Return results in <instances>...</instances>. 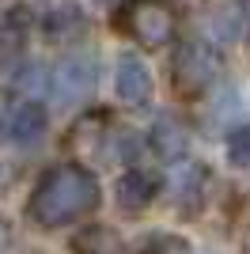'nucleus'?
<instances>
[{
    "instance_id": "f257e3e1",
    "label": "nucleus",
    "mask_w": 250,
    "mask_h": 254,
    "mask_svg": "<svg viewBox=\"0 0 250 254\" xmlns=\"http://www.w3.org/2000/svg\"><path fill=\"white\" fill-rule=\"evenodd\" d=\"M99 179H95L87 167L80 163H57L38 179L31 193V205H27V216H31L38 228H64V224H76L83 216H91L99 209Z\"/></svg>"
},
{
    "instance_id": "f03ea898",
    "label": "nucleus",
    "mask_w": 250,
    "mask_h": 254,
    "mask_svg": "<svg viewBox=\"0 0 250 254\" xmlns=\"http://www.w3.org/2000/svg\"><path fill=\"white\" fill-rule=\"evenodd\" d=\"M118 27L144 50H159V46L175 42L178 15L167 0H129L122 8V15H118Z\"/></svg>"
},
{
    "instance_id": "7ed1b4c3",
    "label": "nucleus",
    "mask_w": 250,
    "mask_h": 254,
    "mask_svg": "<svg viewBox=\"0 0 250 254\" xmlns=\"http://www.w3.org/2000/svg\"><path fill=\"white\" fill-rule=\"evenodd\" d=\"M175 91L182 99H197L220 76V50L208 38H186L175 50Z\"/></svg>"
},
{
    "instance_id": "20e7f679",
    "label": "nucleus",
    "mask_w": 250,
    "mask_h": 254,
    "mask_svg": "<svg viewBox=\"0 0 250 254\" xmlns=\"http://www.w3.org/2000/svg\"><path fill=\"white\" fill-rule=\"evenodd\" d=\"M95 80H99V61L87 53H68L53 72V95L61 103H80L95 91Z\"/></svg>"
},
{
    "instance_id": "39448f33",
    "label": "nucleus",
    "mask_w": 250,
    "mask_h": 254,
    "mask_svg": "<svg viewBox=\"0 0 250 254\" xmlns=\"http://www.w3.org/2000/svg\"><path fill=\"white\" fill-rule=\"evenodd\" d=\"M114 87H118V99L129 106H144L152 99V72H148V64L136 53H122L118 57Z\"/></svg>"
},
{
    "instance_id": "423d86ee",
    "label": "nucleus",
    "mask_w": 250,
    "mask_h": 254,
    "mask_svg": "<svg viewBox=\"0 0 250 254\" xmlns=\"http://www.w3.org/2000/svg\"><path fill=\"white\" fill-rule=\"evenodd\" d=\"M156 193H159V179L152 171L133 167L118 179V209L122 212H140V209H148V205L156 201Z\"/></svg>"
},
{
    "instance_id": "0eeeda50",
    "label": "nucleus",
    "mask_w": 250,
    "mask_h": 254,
    "mask_svg": "<svg viewBox=\"0 0 250 254\" xmlns=\"http://www.w3.org/2000/svg\"><path fill=\"white\" fill-rule=\"evenodd\" d=\"M27 38H31V11L27 8L0 11V64L19 61V53L27 50Z\"/></svg>"
},
{
    "instance_id": "6e6552de",
    "label": "nucleus",
    "mask_w": 250,
    "mask_h": 254,
    "mask_svg": "<svg viewBox=\"0 0 250 254\" xmlns=\"http://www.w3.org/2000/svg\"><path fill=\"white\" fill-rule=\"evenodd\" d=\"M205 179H208V171L201 167L197 159H182V163L175 167L171 190H175L178 209H182V212H193V209L201 205V190H205Z\"/></svg>"
},
{
    "instance_id": "1a4fd4ad",
    "label": "nucleus",
    "mask_w": 250,
    "mask_h": 254,
    "mask_svg": "<svg viewBox=\"0 0 250 254\" xmlns=\"http://www.w3.org/2000/svg\"><path fill=\"white\" fill-rule=\"evenodd\" d=\"M42 133H46V110L38 103H23L15 106V114L8 122V137L15 144H38Z\"/></svg>"
},
{
    "instance_id": "9d476101",
    "label": "nucleus",
    "mask_w": 250,
    "mask_h": 254,
    "mask_svg": "<svg viewBox=\"0 0 250 254\" xmlns=\"http://www.w3.org/2000/svg\"><path fill=\"white\" fill-rule=\"evenodd\" d=\"M152 144H156V152L163 159L182 163V156H186V129H182V122L171 118V114H163L156 122V129H152Z\"/></svg>"
},
{
    "instance_id": "9b49d317",
    "label": "nucleus",
    "mask_w": 250,
    "mask_h": 254,
    "mask_svg": "<svg viewBox=\"0 0 250 254\" xmlns=\"http://www.w3.org/2000/svg\"><path fill=\"white\" fill-rule=\"evenodd\" d=\"M72 247H76V254H125V247H122V239H118L110 228H83L80 235L72 239Z\"/></svg>"
},
{
    "instance_id": "f8f14e48",
    "label": "nucleus",
    "mask_w": 250,
    "mask_h": 254,
    "mask_svg": "<svg viewBox=\"0 0 250 254\" xmlns=\"http://www.w3.org/2000/svg\"><path fill=\"white\" fill-rule=\"evenodd\" d=\"M228 163L239 171L250 167V126H239L228 133Z\"/></svg>"
},
{
    "instance_id": "ddd939ff",
    "label": "nucleus",
    "mask_w": 250,
    "mask_h": 254,
    "mask_svg": "<svg viewBox=\"0 0 250 254\" xmlns=\"http://www.w3.org/2000/svg\"><path fill=\"white\" fill-rule=\"evenodd\" d=\"M140 254H189V243L186 239H178V235H148L144 243H140Z\"/></svg>"
},
{
    "instance_id": "4468645a",
    "label": "nucleus",
    "mask_w": 250,
    "mask_h": 254,
    "mask_svg": "<svg viewBox=\"0 0 250 254\" xmlns=\"http://www.w3.org/2000/svg\"><path fill=\"white\" fill-rule=\"evenodd\" d=\"M4 243H8V228H4V220H0V251H4Z\"/></svg>"
},
{
    "instance_id": "2eb2a0df",
    "label": "nucleus",
    "mask_w": 250,
    "mask_h": 254,
    "mask_svg": "<svg viewBox=\"0 0 250 254\" xmlns=\"http://www.w3.org/2000/svg\"><path fill=\"white\" fill-rule=\"evenodd\" d=\"M243 8H247V19H250V0H243Z\"/></svg>"
},
{
    "instance_id": "dca6fc26",
    "label": "nucleus",
    "mask_w": 250,
    "mask_h": 254,
    "mask_svg": "<svg viewBox=\"0 0 250 254\" xmlns=\"http://www.w3.org/2000/svg\"><path fill=\"white\" fill-rule=\"evenodd\" d=\"M99 4H122V0H99Z\"/></svg>"
},
{
    "instance_id": "f3484780",
    "label": "nucleus",
    "mask_w": 250,
    "mask_h": 254,
    "mask_svg": "<svg viewBox=\"0 0 250 254\" xmlns=\"http://www.w3.org/2000/svg\"><path fill=\"white\" fill-rule=\"evenodd\" d=\"M247 254H250V232H247Z\"/></svg>"
}]
</instances>
